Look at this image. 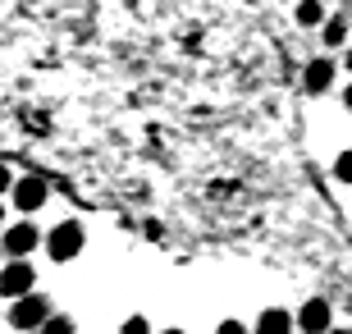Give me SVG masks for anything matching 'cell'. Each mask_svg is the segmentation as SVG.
I'll use <instances>...</instances> for the list:
<instances>
[{"label": "cell", "mask_w": 352, "mask_h": 334, "mask_svg": "<svg viewBox=\"0 0 352 334\" xmlns=\"http://www.w3.org/2000/svg\"><path fill=\"white\" fill-rule=\"evenodd\" d=\"M82 243H87V233H82L78 220H60V225L46 233V252H51V261H74L82 252Z\"/></svg>", "instance_id": "cell-1"}, {"label": "cell", "mask_w": 352, "mask_h": 334, "mask_svg": "<svg viewBox=\"0 0 352 334\" xmlns=\"http://www.w3.org/2000/svg\"><path fill=\"white\" fill-rule=\"evenodd\" d=\"M51 316H55L51 298H41V293H28V298H19V302H10V325L14 330H41Z\"/></svg>", "instance_id": "cell-2"}, {"label": "cell", "mask_w": 352, "mask_h": 334, "mask_svg": "<svg viewBox=\"0 0 352 334\" xmlns=\"http://www.w3.org/2000/svg\"><path fill=\"white\" fill-rule=\"evenodd\" d=\"M32 284H37L32 261H10V266L0 270V298H10V302L28 298V293H32Z\"/></svg>", "instance_id": "cell-3"}, {"label": "cell", "mask_w": 352, "mask_h": 334, "mask_svg": "<svg viewBox=\"0 0 352 334\" xmlns=\"http://www.w3.org/2000/svg\"><path fill=\"white\" fill-rule=\"evenodd\" d=\"M41 243L37 225H28V220H19V225H5V233H0V252H10V261H28V252Z\"/></svg>", "instance_id": "cell-4"}, {"label": "cell", "mask_w": 352, "mask_h": 334, "mask_svg": "<svg viewBox=\"0 0 352 334\" xmlns=\"http://www.w3.org/2000/svg\"><path fill=\"white\" fill-rule=\"evenodd\" d=\"M10 197H14V206H19L23 216H32V211H41V206H46L51 188H46V179H37V174H23V179H14Z\"/></svg>", "instance_id": "cell-5"}, {"label": "cell", "mask_w": 352, "mask_h": 334, "mask_svg": "<svg viewBox=\"0 0 352 334\" xmlns=\"http://www.w3.org/2000/svg\"><path fill=\"white\" fill-rule=\"evenodd\" d=\"M293 321H298V330L302 334H329L334 330V311H329V302L325 298H307V302H302L298 307V316H293Z\"/></svg>", "instance_id": "cell-6"}, {"label": "cell", "mask_w": 352, "mask_h": 334, "mask_svg": "<svg viewBox=\"0 0 352 334\" xmlns=\"http://www.w3.org/2000/svg\"><path fill=\"white\" fill-rule=\"evenodd\" d=\"M298 330V321H293V311L284 307H265L261 316H256V325H252V334H293Z\"/></svg>", "instance_id": "cell-7"}, {"label": "cell", "mask_w": 352, "mask_h": 334, "mask_svg": "<svg viewBox=\"0 0 352 334\" xmlns=\"http://www.w3.org/2000/svg\"><path fill=\"white\" fill-rule=\"evenodd\" d=\"M334 60H325V55H320V60H311V65H307V74H302V83H307V92H329L334 87Z\"/></svg>", "instance_id": "cell-8"}, {"label": "cell", "mask_w": 352, "mask_h": 334, "mask_svg": "<svg viewBox=\"0 0 352 334\" xmlns=\"http://www.w3.org/2000/svg\"><path fill=\"white\" fill-rule=\"evenodd\" d=\"M298 23L302 28L325 23V5H320V0H298Z\"/></svg>", "instance_id": "cell-9"}, {"label": "cell", "mask_w": 352, "mask_h": 334, "mask_svg": "<svg viewBox=\"0 0 352 334\" xmlns=\"http://www.w3.org/2000/svg\"><path fill=\"white\" fill-rule=\"evenodd\" d=\"M320 37H325V46H343L348 41V19H325V32Z\"/></svg>", "instance_id": "cell-10"}, {"label": "cell", "mask_w": 352, "mask_h": 334, "mask_svg": "<svg viewBox=\"0 0 352 334\" xmlns=\"http://www.w3.org/2000/svg\"><path fill=\"white\" fill-rule=\"evenodd\" d=\"M37 334H74V316H51Z\"/></svg>", "instance_id": "cell-11"}, {"label": "cell", "mask_w": 352, "mask_h": 334, "mask_svg": "<svg viewBox=\"0 0 352 334\" xmlns=\"http://www.w3.org/2000/svg\"><path fill=\"white\" fill-rule=\"evenodd\" d=\"M119 334H156V330H151V321H146V316H129V321L119 325Z\"/></svg>", "instance_id": "cell-12"}, {"label": "cell", "mask_w": 352, "mask_h": 334, "mask_svg": "<svg viewBox=\"0 0 352 334\" xmlns=\"http://www.w3.org/2000/svg\"><path fill=\"white\" fill-rule=\"evenodd\" d=\"M334 179H343V183H352V147L348 152L339 156V160H334Z\"/></svg>", "instance_id": "cell-13"}, {"label": "cell", "mask_w": 352, "mask_h": 334, "mask_svg": "<svg viewBox=\"0 0 352 334\" xmlns=\"http://www.w3.org/2000/svg\"><path fill=\"white\" fill-rule=\"evenodd\" d=\"M215 334H252V330L243 321H220V325H215Z\"/></svg>", "instance_id": "cell-14"}, {"label": "cell", "mask_w": 352, "mask_h": 334, "mask_svg": "<svg viewBox=\"0 0 352 334\" xmlns=\"http://www.w3.org/2000/svg\"><path fill=\"white\" fill-rule=\"evenodd\" d=\"M14 188V174H10V165H0V193H10Z\"/></svg>", "instance_id": "cell-15"}, {"label": "cell", "mask_w": 352, "mask_h": 334, "mask_svg": "<svg viewBox=\"0 0 352 334\" xmlns=\"http://www.w3.org/2000/svg\"><path fill=\"white\" fill-rule=\"evenodd\" d=\"M343 105H348V110H352V83H348V87H343Z\"/></svg>", "instance_id": "cell-16"}, {"label": "cell", "mask_w": 352, "mask_h": 334, "mask_svg": "<svg viewBox=\"0 0 352 334\" xmlns=\"http://www.w3.org/2000/svg\"><path fill=\"white\" fill-rule=\"evenodd\" d=\"M0 233H5V206H0Z\"/></svg>", "instance_id": "cell-17"}, {"label": "cell", "mask_w": 352, "mask_h": 334, "mask_svg": "<svg viewBox=\"0 0 352 334\" xmlns=\"http://www.w3.org/2000/svg\"><path fill=\"white\" fill-rule=\"evenodd\" d=\"M343 69H352V51H348V60H343Z\"/></svg>", "instance_id": "cell-18"}, {"label": "cell", "mask_w": 352, "mask_h": 334, "mask_svg": "<svg viewBox=\"0 0 352 334\" xmlns=\"http://www.w3.org/2000/svg\"><path fill=\"white\" fill-rule=\"evenodd\" d=\"M160 334H183V330H160Z\"/></svg>", "instance_id": "cell-19"}, {"label": "cell", "mask_w": 352, "mask_h": 334, "mask_svg": "<svg viewBox=\"0 0 352 334\" xmlns=\"http://www.w3.org/2000/svg\"><path fill=\"white\" fill-rule=\"evenodd\" d=\"M329 334H352V330H329Z\"/></svg>", "instance_id": "cell-20"}]
</instances>
